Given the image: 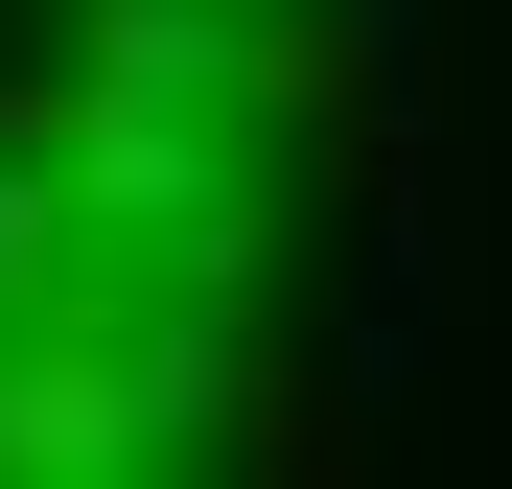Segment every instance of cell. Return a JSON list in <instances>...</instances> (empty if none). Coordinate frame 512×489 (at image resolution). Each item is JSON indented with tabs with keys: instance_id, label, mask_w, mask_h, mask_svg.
Returning a JSON list of instances; mask_svg holds the SVG:
<instances>
[{
	"instance_id": "obj_1",
	"label": "cell",
	"mask_w": 512,
	"mask_h": 489,
	"mask_svg": "<svg viewBox=\"0 0 512 489\" xmlns=\"http://www.w3.org/2000/svg\"><path fill=\"white\" fill-rule=\"evenodd\" d=\"M94 94L210 117V94H233V24H210V0H94Z\"/></svg>"
},
{
	"instance_id": "obj_2",
	"label": "cell",
	"mask_w": 512,
	"mask_h": 489,
	"mask_svg": "<svg viewBox=\"0 0 512 489\" xmlns=\"http://www.w3.org/2000/svg\"><path fill=\"white\" fill-rule=\"evenodd\" d=\"M47 303H117L94 280V210H70L47 163H0V326H47Z\"/></svg>"
}]
</instances>
